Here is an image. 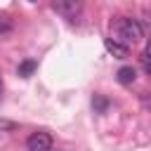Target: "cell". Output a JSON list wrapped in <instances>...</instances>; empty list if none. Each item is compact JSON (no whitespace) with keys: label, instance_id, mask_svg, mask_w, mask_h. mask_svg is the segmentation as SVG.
<instances>
[{"label":"cell","instance_id":"obj_3","mask_svg":"<svg viewBox=\"0 0 151 151\" xmlns=\"http://www.w3.org/2000/svg\"><path fill=\"white\" fill-rule=\"evenodd\" d=\"M26 149H28V151H50V149H52V137H50V132H45V130L33 132V134L26 139Z\"/></svg>","mask_w":151,"mask_h":151},{"label":"cell","instance_id":"obj_1","mask_svg":"<svg viewBox=\"0 0 151 151\" xmlns=\"http://www.w3.org/2000/svg\"><path fill=\"white\" fill-rule=\"evenodd\" d=\"M142 35H144V31H142V24H139L137 19L120 17V19H116V21L111 24V38H116V40L125 42L127 47H130V45H134V42H139V40H142Z\"/></svg>","mask_w":151,"mask_h":151},{"label":"cell","instance_id":"obj_10","mask_svg":"<svg viewBox=\"0 0 151 151\" xmlns=\"http://www.w3.org/2000/svg\"><path fill=\"white\" fill-rule=\"evenodd\" d=\"M0 92H2V78H0Z\"/></svg>","mask_w":151,"mask_h":151},{"label":"cell","instance_id":"obj_9","mask_svg":"<svg viewBox=\"0 0 151 151\" xmlns=\"http://www.w3.org/2000/svg\"><path fill=\"white\" fill-rule=\"evenodd\" d=\"M92 104H94V109H97L99 113H104V111H106V106H109V101H106L104 97H99V94H97V97L92 99Z\"/></svg>","mask_w":151,"mask_h":151},{"label":"cell","instance_id":"obj_5","mask_svg":"<svg viewBox=\"0 0 151 151\" xmlns=\"http://www.w3.org/2000/svg\"><path fill=\"white\" fill-rule=\"evenodd\" d=\"M137 80V71L132 66H120L118 68V83L120 85H132Z\"/></svg>","mask_w":151,"mask_h":151},{"label":"cell","instance_id":"obj_6","mask_svg":"<svg viewBox=\"0 0 151 151\" xmlns=\"http://www.w3.org/2000/svg\"><path fill=\"white\" fill-rule=\"evenodd\" d=\"M35 68H38V61H33V59H26L24 64H19V76H21V78H28V76H31Z\"/></svg>","mask_w":151,"mask_h":151},{"label":"cell","instance_id":"obj_8","mask_svg":"<svg viewBox=\"0 0 151 151\" xmlns=\"http://www.w3.org/2000/svg\"><path fill=\"white\" fill-rule=\"evenodd\" d=\"M9 31H12L9 17H7V14H0V35H2V33H9Z\"/></svg>","mask_w":151,"mask_h":151},{"label":"cell","instance_id":"obj_2","mask_svg":"<svg viewBox=\"0 0 151 151\" xmlns=\"http://www.w3.org/2000/svg\"><path fill=\"white\" fill-rule=\"evenodd\" d=\"M52 7H54L64 19H71V21L78 19L80 12H83V2H80V0H54Z\"/></svg>","mask_w":151,"mask_h":151},{"label":"cell","instance_id":"obj_11","mask_svg":"<svg viewBox=\"0 0 151 151\" xmlns=\"http://www.w3.org/2000/svg\"><path fill=\"white\" fill-rule=\"evenodd\" d=\"M31 2H35V0H31Z\"/></svg>","mask_w":151,"mask_h":151},{"label":"cell","instance_id":"obj_7","mask_svg":"<svg viewBox=\"0 0 151 151\" xmlns=\"http://www.w3.org/2000/svg\"><path fill=\"white\" fill-rule=\"evenodd\" d=\"M142 66H144V71L151 76V45L146 47V52L142 54Z\"/></svg>","mask_w":151,"mask_h":151},{"label":"cell","instance_id":"obj_4","mask_svg":"<svg viewBox=\"0 0 151 151\" xmlns=\"http://www.w3.org/2000/svg\"><path fill=\"white\" fill-rule=\"evenodd\" d=\"M104 47H106V52L113 54L116 59H127V57H130V47H127L125 42L116 40V38H106V40H104Z\"/></svg>","mask_w":151,"mask_h":151}]
</instances>
